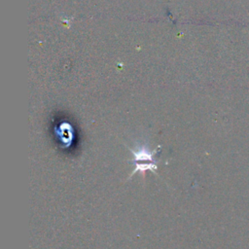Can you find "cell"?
<instances>
[{"instance_id": "cell-1", "label": "cell", "mask_w": 249, "mask_h": 249, "mask_svg": "<svg viewBox=\"0 0 249 249\" xmlns=\"http://www.w3.org/2000/svg\"><path fill=\"white\" fill-rule=\"evenodd\" d=\"M158 149L150 150L149 146L146 143H137L133 148H130V153L132 155V161L135 163H143V161L154 162L156 155L159 153Z\"/></svg>"}, {"instance_id": "cell-2", "label": "cell", "mask_w": 249, "mask_h": 249, "mask_svg": "<svg viewBox=\"0 0 249 249\" xmlns=\"http://www.w3.org/2000/svg\"><path fill=\"white\" fill-rule=\"evenodd\" d=\"M65 126L66 124H59V126L57 127V135L60 142L64 144V148H67L66 143H68V147L71 145L70 143L74 138V131L71 124H67V127Z\"/></svg>"}]
</instances>
